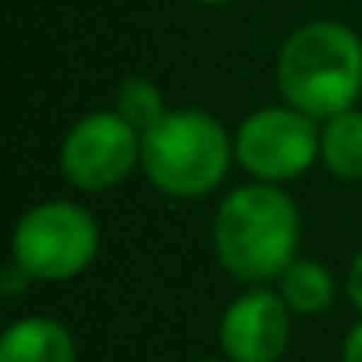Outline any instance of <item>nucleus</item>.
I'll return each mask as SVG.
<instances>
[{
    "instance_id": "4468645a",
    "label": "nucleus",
    "mask_w": 362,
    "mask_h": 362,
    "mask_svg": "<svg viewBox=\"0 0 362 362\" xmlns=\"http://www.w3.org/2000/svg\"><path fill=\"white\" fill-rule=\"evenodd\" d=\"M196 362H231V358L224 355V358H196Z\"/></svg>"
},
{
    "instance_id": "f03ea898",
    "label": "nucleus",
    "mask_w": 362,
    "mask_h": 362,
    "mask_svg": "<svg viewBox=\"0 0 362 362\" xmlns=\"http://www.w3.org/2000/svg\"><path fill=\"white\" fill-rule=\"evenodd\" d=\"M277 89L313 121L351 110L362 96V40L341 22L295 29L277 54Z\"/></svg>"
},
{
    "instance_id": "6e6552de",
    "label": "nucleus",
    "mask_w": 362,
    "mask_h": 362,
    "mask_svg": "<svg viewBox=\"0 0 362 362\" xmlns=\"http://www.w3.org/2000/svg\"><path fill=\"white\" fill-rule=\"evenodd\" d=\"M0 362H75V337L50 316H25L0 337Z\"/></svg>"
},
{
    "instance_id": "ddd939ff",
    "label": "nucleus",
    "mask_w": 362,
    "mask_h": 362,
    "mask_svg": "<svg viewBox=\"0 0 362 362\" xmlns=\"http://www.w3.org/2000/svg\"><path fill=\"white\" fill-rule=\"evenodd\" d=\"M341 362H362V323H355V327L344 334V344H341Z\"/></svg>"
},
{
    "instance_id": "9d476101",
    "label": "nucleus",
    "mask_w": 362,
    "mask_h": 362,
    "mask_svg": "<svg viewBox=\"0 0 362 362\" xmlns=\"http://www.w3.org/2000/svg\"><path fill=\"white\" fill-rule=\"evenodd\" d=\"M320 156L341 181H362V110L334 114L320 132Z\"/></svg>"
},
{
    "instance_id": "39448f33",
    "label": "nucleus",
    "mask_w": 362,
    "mask_h": 362,
    "mask_svg": "<svg viewBox=\"0 0 362 362\" xmlns=\"http://www.w3.org/2000/svg\"><path fill=\"white\" fill-rule=\"evenodd\" d=\"M320 156L316 121L295 107H263L235 132V160L267 185H281L313 167Z\"/></svg>"
},
{
    "instance_id": "f257e3e1",
    "label": "nucleus",
    "mask_w": 362,
    "mask_h": 362,
    "mask_svg": "<svg viewBox=\"0 0 362 362\" xmlns=\"http://www.w3.org/2000/svg\"><path fill=\"white\" fill-rule=\"evenodd\" d=\"M298 238L302 221L291 196L267 181L235 189L214 217V252L221 267L245 284L281 281L298 259Z\"/></svg>"
},
{
    "instance_id": "20e7f679",
    "label": "nucleus",
    "mask_w": 362,
    "mask_h": 362,
    "mask_svg": "<svg viewBox=\"0 0 362 362\" xmlns=\"http://www.w3.org/2000/svg\"><path fill=\"white\" fill-rule=\"evenodd\" d=\"M100 252V228L93 214L78 203L50 199L22 214L11 256L33 281H71L78 277Z\"/></svg>"
},
{
    "instance_id": "1a4fd4ad",
    "label": "nucleus",
    "mask_w": 362,
    "mask_h": 362,
    "mask_svg": "<svg viewBox=\"0 0 362 362\" xmlns=\"http://www.w3.org/2000/svg\"><path fill=\"white\" fill-rule=\"evenodd\" d=\"M281 298L288 302V309L295 316H320L334 305L337 284L334 274L316 263V259H295L284 274H281Z\"/></svg>"
},
{
    "instance_id": "423d86ee",
    "label": "nucleus",
    "mask_w": 362,
    "mask_h": 362,
    "mask_svg": "<svg viewBox=\"0 0 362 362\" xmlns=\"http://www.w3.org/2000/svg\"><path fill=\"white\" fill-rule=\"evenodd\" d=\"M142 163V132L117 110H93L61 142V170L78 192H107Z\"/></svg>"
},
{
    "instance_id": "2eb2a0df",
    "label": "nucleus",
    "mask_w": 362,
    "mask_h": 362,
    "mask_svg": "<svg viewBox=\"0 0 362 362\" xmlns=\"http://www.w3.org/2000/svg\"><path fill=\"white\" fill-rule=\"evenodd\" d=\"M196 4H228V0H196Z\"/></svg>"
},
{
    "instance_id": "f8f14e48",
    "label": "nucleus",
    "mask_w": 362,
    "mask_h": 362,
    "mask_svg": "<svg viewBox=\"0 0 362 362\" xmlns=\"http://www.w3.org/2000/svg\"><path fill=\"white\" fill-rule=\"evenodd\" d=\"M348 298H351V305L362 313V249H358V256H355L351 267H348Z\"/></svg>"
},
{
    "instance_id": "9b49d317",
    "label": "nucleus",
    "mask_w": 362,
    "mask_h": 362,
    "mask_svg": "<svg viewBox=\"0 0 362 362\" xmlns=\"http://www.w3.org/2000/svg\"><path fill=\"white\" fill-rule=\"evenodd\" d=\"M114 110H117L132 128H139L142 135H146L149 128H156V124L167 117L163 93H160L149 78H124V82L117 86Z\"/></svg>"
},
{
    "instance_id": "0eeeda50",
    "label": "nucleus",
    "mask_w": 362,
    "mask_h": 362,
    "mask_svg": "<svg viewBox=\"0 0 362 362\" xmlns=\"http://www.w3.org/2000/svg\"><path fill=\"white\" fill-rule=\"evenodd\" d=\"M217 341L231 362H277L291 341V309L281 291L252 288L224 309Z\"/></svg>"
},
{
    "instance_id": "7ed1b4c3",
    "label": "nucleus",
    "mask_w": 362,
    "mask_h": 362,
    "mask_svg": "<svg viewBox=\"0 0 362 362\" xmlns=\"http://www.w3.org/2000/svg\"><path fill=\"white\" fill-rule=\"evenodd\" d=\"M235 156V139L206 110H167V117L142 135V170L170 199H199L214 192Z\"/></svg>"
}]
</instances>
